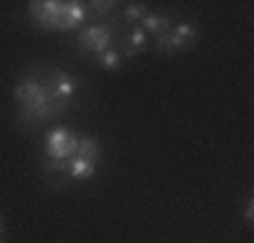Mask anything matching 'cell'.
Here are the masks:
<instances>
[{
	"label": "cell",
	"mask_w": 254,
	"mask_h": 243,
	"mask_svg": "<svg viewBox=\"0 0 254 243\" xmlns=\"http://www.w3.org/2000/svg\"><path fill=\"white\" fill-rule=\"evenodd\" d=\"M187 49H192V46L184 44L173 30H168V33L154 38V52H160V54H179V52H187Z\"/></svg>",
	"instance_id": "cell-6"
},
{
	"label": "cell",
	"mask_w": 254,
	"mask_h": 243,
	"mask_svg": "<svg viewBox=\"0 0 254 243\" xmlns=\"http://www.w3.org/2000/svg\"><path fill=\"white\" fill-rule=\"evenodd\" d=\"M0 243H3V241H0Z\"/></svg>",
	"instance_id": "cell-16"
},
{
	"label": "cell",
	"mask_w": 254,
	"mask_h": 243,
	"mask_svg": "<svg viewBox=\"0 0 254 243\" xmlns=\"http://www.w3.org/2000/svg\"><path fill=\"white\" fill-rule=\"evenodd\" d=\"M146 14H149V11H146V5H143V3H130V5H125V11H122V16L130 24L132 22H141Z\"/></svg>",
	"instance_id": "cell-13"
},
{
	"label": "cell",
	"mask_w": 254,
	"mask_h": 243,
	"mask_svg": "<svg viewBox=\"0 0 254 243\" xmlns=\"http://www.w3.org/2000/svg\"><path fill=\"white\" fill-rule=\"evenodd\" d=\"M141 30L143 33H152V35H162L168 33V30H173V19L168 14H146L141 19Z\"/></svg>",
	"instance_id": "cell-7"
},
{
	"label": "cell",
	"mask_w": 254,
	"mask_h": 243,
	"mask_svg": "<svg viewBox=\"0 0 254 243\" xmlns=\"http://www.w3.org/2000/svg\"><path fill=\"white\" fill-rule=\"evenodd\" d=\"M87 5H89V14L92 16H108L111 24H119L117 22V5L119 3H114V0H92V3H87Z\"/></svg>",
	"instance_id": "cell-10"
},
{
	"label": "cell",
	"mask_w": 254,
	"mask_h": 243,
	"mask_svg": "<svg viewBox=\"0 0 254 243\" xmlns=\"http://www.w3.org/2000/svg\"><path fill=\"white\" fill-rule=\"evenodd\" d=\"M76 157H81V160H89V162H100V157H103V146H100V141H98L95 135L81 138Z\"/></svg>",
	"instance_id": "cell-8"
},
{
	"label": "cell",
	"mask_w": 254,
	"mask_h": 243,
	"mask_svg": "<svg viewBox=\"0 0 254 243\" xmlns=\"http://www.w3.org/2000/svg\"><path fill=\"white\" fill-rule=\"evenodd\" d=\"M78 92L76 76L54 68V65H35L14 87L16 100V124L25 130H35L38 124L60 119L68 111L70 100Z\"/></svg>",
	"instance_id": "cell-1"
},
{
	"label": "cell",
	"mask_w": 254,
	"mask_h": 243,
	"mask_svg": "<svg viewBox=\"0 0 254 243\" xmlns=\"http://www.w3.org/2000/svg\"><path fill=\"white\" fill-rule=\"evenodd\" d=\"M173 33H176L184 44H190V46H195L197 41H200V30H197L192 22H179L176 27H173Z\"/></svg>",
	"instance_id": "cell-11"
},
{
	"label": "cell",
	"mask_w": 254,
	"mask_h": 243,
	"mask_svg": "<svg viewBox=\"0 0 254 243\" xmlns=\"http://www.w3.org/2000/svg\"><path fill=\"white\" fill-rule=\"evenodd\" d=\"M0 233H3V219H0Z\"/></svg>",
	"instance_id": "cell-15"
},
{
	"label": "cell",
	"mask_w": 254,
	"mask_h": 243,
	"mask_svg": "<svg viewBox=\"0 0 254 243\" xmlns=\"http://www.w3.org/2000/svg\"><path fill=\"white\" fill-rule=\"evenodd\" d=\"M244 219H246V222H254V203H252V197L249 200H246V208H244Z\"/></svg>",
	"instance_id": "cell-14"
},
{
	"label": "cell",
	"mask_w": 254,
	"mask_h": 243,
	"mask_svg": "<svg viewBox=\"0 0 254 243\" xmlns=\"http://www.w3.org/2000/svg\"><path fill=\"white\" fill-rule=\"evenodd\" d=\"M117 27L119 24H111V22H100V24H89L84 27L81 33L76 35V46L81 54H95L100 57L103 52L114 46V35H117Z\"/></svg>",
	"instance_id": "cell-3"
},
{
	"label": "cell",
	"mask_w": 254,
	"mask_h": 243,
	"mask_svg": "<svg viewBox=\"0 0 254 243\" xmlns=\"http://www.w3.org/2000/svg\"><path fill=\"white\" fill-rule=\"evenodd\" d=\"M98 62H100L106 70H119V65H122V54H119L117 46H111L108 52H103L100 57H98Z\"/></svg>",
	"instance_id": "cell-12"
},
{
	"label": "cell",
	"mask_w": 254,
	"mask_h": 243,
	"mask_svg": "<svg viewBox=\"0 0 254 243\" xmlns=\"http://www.w3.org/2000/svg\"><path fill=\"white\" fill-rule=\"evenodd\" d=\"M41 173H44V181L49 186H54V179H70V160H49L44 157L41 160Z\"/></svg>",
	"instance_id": "cell-5"
},
{
	"label": "cell",
	"mask_w": 254,
	"mask_h": 243,
	"mask_svg": "<svg viewBox=\"0 0 254 243\" xmlns=\"http://www.w3.org/2000/svg\"><path fill=\"white\" fill-rule=\"evenodd\" d=\"M95 168H98V162L81 160V157H70V179L73 181H89L95 176Z\"/></svg>",
	"instance_id": "cell-9"
},
{
	"label": "cell",
	"mask_w": 254,
	"mask_h": 243,
	"mask_svg": "<svg viewBox=\"0 0 254 243\" xmlns=\"http://www.w3.org/2000/svg\"><path fill=\"white\" fill-rule=\"evenodd\" d=\"M27 16L38 30L52 33V30H76L92 14L81 0H33L27 3Z\"/></svg>",
	"instance_id": "cell-2"
},
{
	"label": "cell",
	"mask_w": 254,
	"mask_h": 243,
	"mask_svg": "<svg viewBox=\"0 0 254 243\" xmlns=\"http://www.w3.org/2000/svg\"><path fill=\"white\" fill-rule=\"evenodd\" d=\"M78 143H81V138H78L70 127L60 124L46 135L44 149H46V157H49V160H70V157H76Z\"/></svg>",
	"instance_id": "cell-4"
}]
</instances>
